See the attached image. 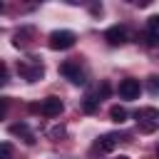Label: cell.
Wrapping results in <instances>:
<instances>
[{
  "mask_svg": "<svg viewBox=\"0 0 159 159\" xmlns=\"http://www.w3.org/2000/svg\"><path fill=\"white\" fill-rule=\"evenodd\" d=\"M134 117L139 122V129L147 132V134H152L159 127V109H154V107H142V109H137Z\"/></svg>",
  "mask_w": 159,
  "mask_h": 159,
  "instance_id": "obj_1",
  "label": "cell"
},
{
  "mask_svg": "<svg viewBox=\"0 0 159 159\" xmlns=\"http://www.w3.org/2000/svg\"><path fill=\"white\" fill-rule=\"evenodd\" d=\"M17 72H20L27 82H35V80H40V77H42L45 67H42V62H40L37 57H27V60L17 62Z\"/></svg>",
  "mask_w": 159,
  "mask_h": 159,
  "instance_id": "obj_2",
  "label": "cell"
},
{
  "mask_svg": "<svg viewBox=\"0 0 159 159\" xmlns=\"http://www.w3.org/2000/svg\"><path fill=\"white\" fill-rule=\"evenodd\" d=\"M75 40H77V35L72 30H55L50 35V47L52 50H70L75 45Z\"/></svg>",
  "mask_w": 159,
  "mask_h": 159,
  "instance_id": "obj_3",
  "label": "cell"
},
{
  "mask_svg": "<svg viewBox=\"0 0 159 159\" xmlns=\"http://www.w3.org/2000/svg\"><path fill=\"white\" fill-rule=\"evenodd\" d=\"M60 75H65L72 84H84V70L77 65V62H62L60 65Z\"/></svg>",
  "mask_w": 159,
  "mask_h": 159,
  "instance_id": "obj_4",
  "label": "cell"
},
{
  "mask_svg": "<svg viewBox=\"0 0 159 159\" xmlns=\"http://www.w3.org/2000/svg\"><path fill=\"white\" fill-rule=\"evenodd\" d=\"M139 92H142L139 80H122L119 82V97L122 99H137Z\"/></svg>",
  "mask_w": 159,
  "mask_h": 159,
  "instance_id": "obj_5",
  "label": "cell"
},
{
  "mask_svg": "<svg viewBox=\"0 0 159 159\" xmlns=\"http://www.w3.org/2000/svg\"><path fill=\"white\" fill-rule=\"evenodd\" d=\"M60 112H62V99L60 97H47L40 104V114L42 117H57Z\"/></svg>",
  "mask_w": 159,
  "mask_h": 159,
  "instance_id": "obj_6",
  "label": "cell"
},
{
  "mask_svg": "<svg viewBox=\"0 0 159 159\" xmlns=\"http://www.w3.org/2000/svg\"><path fill=\"white\" fill-rule=\"evenodd\" d=\"M104 40L109 42V45H124L127 42V30L124 27H119V25H114V27H109L107 32H104Z\"/></svg>",
  "mask_w": 159,
  "mask_h": 159,
  "instance_id": "obj_7",
  "label": "cell"
},
{
  "mask_svg": "<svg viewBox=\"0 0 159 159\" xmlns=\"http://www.w3.org/2000/svg\"><path fill=\"white\" fill-rule=\"evenodd\" d=\"M32 35H35V30H32V27H20V30L12 35V45H15V47H27Z\"/></svg>",
  "mask_w": 159,
  "mask_h": 159,
  "instance_id": "obj_8",
  "label": "cell"
},
{
  "mask_svg": "<svg viewBox=\"0 0 159 159\" xmlns=\"http://www.w3.org/2000/svg\"><path fill=\"white\" fill-rule=\"evenodd\" d=\"M117 139H119L117 134H104V137L97 142V149H99L102 154H107V152H112V149L117 147Z\"/></svg>",
  "mask_w": 159,
  "mask_h": 159,
  "instance_id": "obj_9",
  "label": "cell"
},
{
  "mask_svg": "<svg viewBox=\"0 0 159 159\" xmlns=\"http://www.w3.org/2000/svg\"><path fill=\"white\" fill-rule=\"evenodd\" d=\"M10 134H22L27 144H32V142H35V137H32V134H30V129H27V124H12V127H10Z\"/></svg>",
  "mask_w": 159,
  "mask_h": 159,
  "instance_id": "obj_10",
  "label": "cell"
},
{
  "mask_svg": "<svg viewBox=\"0 0 159 159\" xmlns=\"http://www.w3.org/2000/svg\"><path fill=\"white\" fill-rule=\"evenodd\" d=\"M109 117H112V122H127V109L124 107H119V104H114L112 109H109Z\"/></svg>",
  "mask_w": 159,
  "mask_h": 159,
  "instance_id": "obj_11",
  "label": "cell"
},
{
  "mask_svg": "<svg viewBox=\"0 0 159 159\" xmlns=\"http://www.w3.org/2000/svg\"><path fill=\"white\" fill-rule=\"evenodd\" d=\"M0 159H12V144H7V142L0 144Z\"/></svg>",
  "mask_w": 159,
  "mask_h": 159,
  "instance_id": "obj_12",
  "label": "cell"
},
{
  "mask_svg": "<svg viewBox=\"0 0 159 159\" xmlns=\"http://www.w3.org/2000/svg\"><path fill=\"white\" fill-rule=\"evenodd\" d=\"M147 27H149V32H157V30H159V15H152V17L147 20Z\"/></svg>",
  "mask_w": 159,
  "mask_h": 159,
  "instance_id": "obj_13",
  "label": "cell"
},
{
  "mask_svg": "<svg viewBox=\"0 0 159 159\" xmlns=\"http://www.w3.org/2000/svg\"><path fill=\"white\" fill-rule=\"evenodd\" d=\"M94 109H97L94 97H84V112H94Z\"/></svg>",
  "mask_w": 159,
  "mask_h": 159,
  "instance_id": "obj_14",
  "label": "cell"
},
{
  "mask_svg": "<svg viewBox=\"0 0 159 159\" xmlns=\"http://www.w3.org/2000/svg\"><path fill=\"white\" fill-rule=\"evenodd\" d=\"M144 42H147L149 47H154V45L159 42V35H157V32H147V40H144Z\"/></svg>",
  "mask_w": 159,
  "mask_h": 159,
  "instance_id": "obj_15",
  "label": "cell"
},
{
  "mask_svg": "<svg viewBox=\"0 0 159 159\" xmlns=\"http://www.w3.org/2000/svg\"><path fill=\"white\" fill-rule=\"evenodd\" d=\"M97 94H99V97H107V94H109V84H107V82H102V87L97 89Z\"/></svg>",
  "mask_w": 159,
  "mask_h": 159,
  "instance_id": "obj_16",
  "label": "cell"
},
{
  "mask_svg": "<svg viewBox=\"0 0 159 159\" xmlns=\"http://www.w3.org/2000/svg\"><path fill=\"white\" fill-rule=\"evenodd\" d=\"M7 82V70H5V65L0 62V84H5Z\"/></svg>",
  "mask_w": 159,
  "mask_h": 159,
  "instance_id": "obj_17",
  "label": "cell"
},
{
  "mask_svg": "<svg viewBox=\"0 0 159 159\" xmlns=\"http://www.w3.org/2000/svg\"><path fill=\"white\" fill-rule=\"evenodd\" d=\"M5 112H7V102H5V99H0V119L5 117Z\"/></svg>",
  "mask_w": 159,
  "mask_h": 159,
  "instance_id": "obj_18",
  "label": "cell"
},
{
  "mask_svg": "<svg viewBox=\"0 0 159 159\" xmlns=\"http://www.w3.org/2000/svg\"><path fill=\"white\" fill-rule=\"evenodd\" d=\"M154 87H157V89H159V77H154Z\"/></svg>",
  "mask_w": 159,
  "mask_h": 159,
  "instance_id": "obj_19",
  "label": "cell"
},
{
  "mask_svg": "<svg viewBox=\"0 0 159 159\" xmlns=\"http://www.w3.org/2000/svg\"><path fill=\"white\" fill-rule=\"evenodd\" d=\"M117 159H129V157H117Z\"/></svg>",
  "mask_w": 159,
  "mask_h": 159,
  "instance_id": "obj_20",
  "label": "cell"
},
{
  "mask_svg": "<svg viewBox=\"0 0 159 159\" xmlns=\"http://www.w3.org/2000/svg\"><path fill=\"white\" fill-rule=\"evenodd\" d=\"M157 157H159V147H157Z\"/></svg>",
  "mask_w": 159,
  "mask_h": 159,
  "instance_id": "obj_21",
  "label": "cell"
},
{
  "mask_svg": "<svg viewBox=\"0 0 159 159\" xmlns=\"http://www.w3.org/2000/svg\"><path fill=\"white\" fill-rule=\"evenodd\" d=\"M0 10H2V2H0Z\"/></svg>",
  "mask_w": 159,
  "mask_h": 159,
  "instance_id": "obj_22",
  "label": "cell"
}]
</instances>
